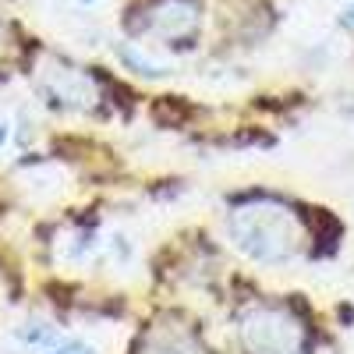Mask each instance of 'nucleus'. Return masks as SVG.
Segmentation results:
<instances>
[{
    "label": "nucleus",
    "mask_w": 354,
    "mask_h": 354,
    "mask_svg": "<svg viewBox=\"0 0 354 354\" xmlns=\"http://www.w3.org/2000/svg\"><path fill=\"white\" fill-rule=\"evenodd\" d=\"M227 238L245 259L259 266H283L305 248V227L298 213L280 198H252L227 216Z\"/></svg>",
    "instance_id": "obj_1"
},
{
    "label": "nucleus",
    "mask_w": 354,
    "mask_h": 354,
    "mask_svg": "<svg viewBox=\"0 0 354 354\" xmlns=\"http://www.w3.org/2000/svg\"><path fill=\"white\" fill-rule=\"evenodd\" d=\"M238 340L248 354H305V326L290 308L252 305L238 315Z\"/></svg>",
    "instance_id": "obj_2"
},
{
    "label": "nucleus",
    "mask_w": 354,
    "mask_h": 354,
    "mask_svg": "<svg viewBox=\"0 0 354 354\" xmlns=\"http://www.w3.org/2000/svg\"><path fill=\"white\" fill-rule=\"evenodd\" d=\"M198 25H202V8L198 0H149L145 4V18L135 21L131 28L145 36H156L170 46H188L198 36Z\"/></svg>",
    "instance_id": "obj_3"
},
{
    "label": "nucleus",
    "mask_w": 354,
    "mask_h": 354,
    "mask_svg": "<svg viewBox=\"0 0 354 354\" xmlns=\"http://www.w3.org/2000/svg\"><path fill=\"white\" fill-rule=\"evenodd\" d=\"M142 354H202L195 337L185 326H174V322H163L153 333H145Z\"/></svg>",
    "instance_id": "obj_4"
},
{
    "label": "nucleus",
    "mask_w": 354,
    "mask_h": 354,
    "mask_svg": "<svg viewBox=\"0 0 354 354\" xmlns=\"http://www.w3.org/2000/svg\"><path fill=\"white\" fill-rule=\"evenodd\" d=\"M117 57H121V61H124L135 75H145V78H167V75H170L167 64L153 61V57H145L138 46H121V50H117Z\"/></svg>",
    "instance_id": "obj_5"
},
{
    "label": "nucleus",
    "mask_w": 354,
    "mask_h": 354,
    "mask_svg": "<svg viewBox=\"0 0 354 354\" xmlns=\"http://www.w3.org/2000/svg\"><path fill=\"white\" fill-rule=\"evenodd\" d=\"M18 337L25 344H46V340H53V330L46 322H25V330H18Z\"/></svg>",
    "instance_id": "obj_6"
},
{
    "label": "nucleus",
    "mask_w": 354,
    "mask_h": 354,
    "mask_svg": "<svg viewBox=\"0 0 354 354\" xmlns=\"http://www.w3.org/2000/svg\"><path fill=\"white\" fill-rule=\"evenodd\" d=\"M46 354H96V347L85 340H57L46 347Z\"/></svg>",
    "instance_id": "obj_7"
},
{
    "label": "nucleus",
    "mask_w": 354,
    "mask_h": 354,
    "mask_svg": "<svg viewBox=\"0 0 354 354\" xmlns=\"http://www.w3.org/2000/svg\"><path fill=\"white\" fill-rule=\"evenodd\" d=\"M340 25H344V28H351V32H354V0H351V8L344 11V18H340Z\"/></svg>",
    "instance_id": "obj_8"
},
{
    "label": "nucleus",
    "mask_w": 354,
    "mask_h": 354,
    "mask_svg": "<svg viewBox=\"0 0 354 354\" xmlns=\"http://www.w3.org/2000/svg\"><path fill=\"white\" fill-rule=\"evenodd\" d=\"M4 142H8V124L0 121V145H4Z\"/></svg>",
    "instance_id": "obj_9"
},
{
    "label": "nucleus",
    "mask_w": 354,
    "mask_h": 354,
    "mask_svg": "<svg viewBox=\"0 0 354 354\" xmlns=\"http://www.w3.org/2000/svg\"><path fill=\"white\" fill-rule=\"evenodd\" d=\"M82 4H93V0H82Z\"/></svg>",
    "instance_id": "obj_10"
}]
</instances>
